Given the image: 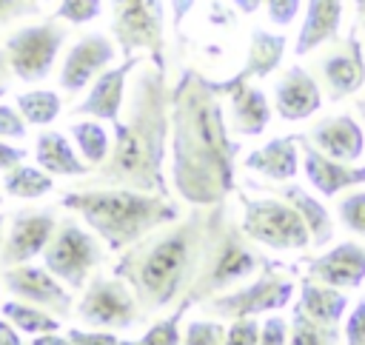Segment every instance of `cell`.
<instances>
[{
	"label": "cell",
	"instance_id": "6da1fadb",
	"mask_svg": "<svg viewBox=\"0 0 365 345\" xmlns=\"http://www.w3.org/2000/svg\"><path fill=\"white\" fill-rule=\"evenodd\" d=\"M240 143L231 137L220 94L197 68H182L171 86V182L194 208L225 202L237 188Z\"/></svg>",
	"mask_w": 365,
	"mask_h": 345
},
{
	"label": "cell",
	"instance_id": "7a4b0ae2",
	"mask_svg": "<svg viewBox=\"0 0 365 345\" xmlns=\"http://www.w3.org/2000/svg\"><path fill=\"white\" fill-rule=\"evenodd\" d=\"M171 134V88L165 71L143 60L128 83L125 120L111 123V151L94 174V185L131 188L171 197L165 182V151Z\"/></svg>",
	"mask_w": 365,
	"mask_h": 345
},
{
	"label": "cell",
	"instance_id": "3957f363",
	"mask_svg": "<svg viewBox=\"0 0 365 345\" xmlns=\"http://www.w3.org/2000/svg\"><path fill=\"white\" fill-rule=\"evenodd\" d=\"M205 228L208 208L191 211L145 234L114 262V277L128 282L145 316L188 299L202 265Z\"/></svg>",
	"mask_w": 365,
	"mask_h": 345
},
{
	"label": "cell",
	"instance_id": "277c9868",
	"mask_svg": "<svg viewBox=\"0 0 365 345\" xmlns=\"http://www.w3.org/2000/svg\"><path fill=\"white\" fill-rule=\"evenodd\" d=\"M60 205L80 214L83 222L111 248L125 251L128 245L140 242L145 234L177 222L182 217L180 205L171 197L143 194L131 188H106V185H86L77 191H66Z\"/></svg>",
	"mask_w": 365,
	"mask_h": 345
},
{
	"label": "cell",
	"instance_id": "5b68a950",
	"mask_svg": "<svg viewBox=\"0 0 365 345\" xmlns=\"http://www.w3.org/2000/svg\"><path fill=\"white\" fill-rule=\"evenodd\" d=\"M265 257H259L257 242H251L240 222L231 220L225 202L208 208V228H205V251H202V265L200 277L188 294L194 305L231 291L240 279L259 274L265 268Z\"/></svg>",
	"mask_w": 365,
	"mask_h": 345
},
{
	"label": "cell",
	"instance_id": "8992f818",
	"mask_svg": "<svg viewBox=\"0 0 365 345\" xmlns=\"http://www.w3.org/2000/svg\"><path fill=\"white\" fill-rule=\"evenodd\" d=\"M294 291H297V282L291 279L288 268L282 262L268 259L254 282H248L242 288H231L225 294H217L200 305L214 319H242V316L282 311L285 305H291Z\"/></svg>",
	"mask_w": 365,
	"mask_h": 345
},
{
	"label": "cell",
	"instance_id": "52a82bcc",
	"mask_svg": "<svg viewBox=\"0 0 365 345\" xmlns=\"http://www.w3.org/2000/svg\"><path fill=\"white\" fill-rule=\"evenodd\" d=\"M240 202H242L240 228L251 242L265 245L271 251H302L311 245L308 225L288 200L277 194L271 197L240 194Z\"/></svg>",
	"mask_w": 365,
	"mask_h": 345
},
{
	"label": "cell",
	"instance_id": "ba28073f",
	"mask_svg": "<svg viewBox=\"0 0 365 345\" xmlns=\"http://www.w3.org/2000/svg\"><path fill=\"white\" fill-rule=\"evenodd\" d=\"M111 34L125 57L143 51L165 71V9L163 0H111Z\"/></svg>",
	"mask_w": 365,
	"mask_h": 345
},
{
	"label": "cell",
	"instance_id": "9c48e42d",
	"mask_svg": "<svg viewBox=\"0 0 365 345\" xmlns=\"http://www.w3.org/2000/svg\"><path fill=\"white\" fill-rule=\"evenodd\" d=\"M103 262V248L97 234L83 228L77 220H60L54 237L43 251V265L68 288L80 291L91 279V271Z\"/></svg>",
	"mask_w": 365,
	"mask_h": 345
},
{
	"label": "cell",
	"instance_id": "30bf717a",
	"mask_svg": "<svg viewBox=\"0 0 365 345\" xmlns=\"http://www.w3.org/2000/svg\"><path fill=\"white\" fill-rule=\"evenodd\" d=\"M68 37V29L60 20H43V23H29L11 31L3 43L11 71L23 83H40L51 74L54 60Z\"/></svg>",
	"mask_w": 365,
	"mask_h": 345
},
{
	"label": "cell",
	"instance_id": "8fae6325",
	"mask_svg": "<svg viewBox=\"0 0 365 345\" xmlns=\"http://www.w3.org/2000/svg\"><path fill=\"white\" fill-rule=\"evenodd\" d=\"M74 314L100 331H123L134 328L145 314L140 308V299L120 277H91L83 288V297L74 308Z\"/></svg>",
	"mask_w": 365,
	"mask_h": 345
},
{
	"label": "cell",
	"instance_id": "7c38bea8",
	"mask_svg": "<svg viewBox=\"0 0 365 345\" xmlns=\"http://www.w3.org/2000/svg\"><path fill=\"white\" fill-rule=\"evenodd\" d=\"M0 279H3V288L14 299L37 305V308H43L60 319L74 314V299H71L68 288L46 265H31V262L11 265V268H3Z\"/></svg>",
	"mask_w": 365,
	"mask_h": 345
},
{
	"label": "cell",
	"instance_id": "4fadbf2b",
	"mask_svg": "<svg viewBox=\"0 0 365 345\" xmlns=\"http://www.w3.org/2000/svg\"><path fill=\"white\" fill-rule=\"evenodd\" d=\"M117 43L103 34V31H91V34H83L63 57V66H60V74H57V83L63 91L68 94H80L83 88H88L106 68H111L114 57H117Z\"/></svg>",
	"mask_w": 365,
	"mask_h": 345
},
{
	"label": "cell",
	"instance_id": "5bb4252c",
	"mask_svg": "<svg viewBox=\"0 0 365 345\" xmlns=\"http://www.w3.org/2000/svg\"><path fill=\"white\" fill-rule=\"evenodd\" d=\"M319 80L331 103H339L351 94H356L365 86V54L362 43L356 37V29L348 31L342 43H336L331 51H325L317 63Z\"/></svg>",
	"mask_w": 365,
	"mask_h": 345
},
{
	"label": "cell",
	"instance_id": "9a60e30c",
	"mask_svg": "<svg viewBox=\"0 0 365 345\" xmlns=\"http://www.w3.org/2000/svg\"><path fill=\"white\" fill-rule=\"evenodd\" d=\"M148 60L145 54H134V57H125L120 66H111L106 68L86 91V97L71 105V117H94V120H120L123 114V103H125V83L131 80L134 68Z\"/></svg>",
	"mask_w": 365,
	"mask_h": 345
},
{
	"label": "cell",
	"instance_id": "2e32d148",
	"mask_svg": "<svg viewBox=\"0 0 365 345\" xmlns=\"http://www.w3.org/2000/svg\"><path fill=\"white\" fill-rule=\"evenodd\" d=\"M57 217L51 208L43 211H17L11 217V228L6 231V242L0 248V268L31 262L34 257H43L48 240L54 237Z\"/></svg>",
	"mask_w": 365,
	"mask_h": 345
},
{
	"label": "cell",
	"instance_id": "e0dca14e",
	"mask_svg": "<svg viewBox=\"0 0 365 345\" xmlns=\"http://www.w3.org/2000/svg\"><path fill=\"white\" fill-rule=\"evenodd\" d=\"M288 48V37L282 31H268V29H254L248 37V51H245V63L237 74L225 77V80H208L211 91L225 97L228 88L240 86V83H251V80H262L271 71L279 68L282 57Z\"/></svg>",
	"mask_w": 365,
	"mask_h": 345
},
{
	"label": "cell",
	"instance_id": "ac0fdd59",
	"mask_svg": "<svg viewBox=\"0 0 365 345\" xmlns=\"http://www.w3.org/2000/svg\"><path fill=\"white\" fill-rule=\"evenodd\" d=\"M299 163H302V174L308 177L311 188L325 200L336 197L342 188L365 185V165L331 160L319 148H314L305 137H299Z\"/></svg>",
	"mask_w": 365,
	"mask_h": 345
},
{
	"label": "cell",
	"instance_id": "d6986e66",
	"mask_svg": "<svg viewBox=\"0 0 365 345\" xmlns=\"http://www.w3.org/2000/svg\"><path fill=\"white\" fill-rule=\"evenodd\" d=\"M319 105H322V88L317 77L302 66H291L274 83V111L285 123L308 120L319 111Z\"/></svg>",
	"mask_w": 365,
	"mask_h": 345
},
{
	"label": "cell",
	"instance_id": "ffe728a7",
	"mask_svg": "<svg viewBox=\"0 0 365 345\" xmlns=\"http://www.w3.org/2000/svg\"><path fill=\"white\" fill-rule=\"evenodd\" d=\"M305 140L339 163H356L365 154V128L351 114H334L314 123Z\"/></svg>",
	"mask_w": 365,
	"mask_h": 345
},
{
	"label": "cell",
	"instance_id": "44dd1931",
	"mask_svg": "<svg viewBox=\"0 0 365 345\" xmlns=\"http://www.w3.org/2000/svg\"><path fill=\"white\" fill-rule=\"evenodd\" d=\"M308 277L342 291L359 288L365 279V245L354 240L336 242L334 248H328L325 254L308 262Z\"/></svg>",
	"mask_w": 365,
	"mask_h": 345
},
{
	"label": "cell",
	"instance_id": "7402d4cb",
	"mask_svg": "<svg viewBox=\"0 0 365 345\" xmlns=\"http://www.w3.org/2000/svg\"><path fill=\"white\" fill-rule=\"evenodd\" d=\"M228 97V125L237 137H257L268 128L274 105L268 94L254 83H240L225 91Z\"/></svg>",
	"mask_w": 365,
	"mask_h": 345
},
{
	"label": "cell",
	"instance_id": "603a6c76",
	"mask_svg": "<svg viewBox=\"0 0 365 345\" xmlns=\"http://www.w3.org/2000/svg\"><path fill=\"white\" fill-rule=\"evenodd\" d=\"M245 168L271 180V182H291L299 171V137H274L265 145L254 148L245 157Z\"/></svg>",
	"mask_w": 365,
	"mask_h": 345
},
{
	"label": "cell",
	"instance_id": "cb8c5ba5",
	"mask_svg": "<svg viewBox=\"0 0 365 345\" xmlns=\"http://www.w3.org/2000/svg\"><path fill=\"white\" fill-rule=\"evenodd\" d=\"M342 26V0H308L302 26L294 40V54L305 57L325 43H334Z\"/></svg>",
	"mask_w": 365,
	"mask_h": 345
},
{
	"label": "cell",
	"instance_id": "d4e9b609",
	"mask_svg": "<svg viewBox=\"0 0 365 345\" xmlns=\"http://www.w3.org/2000/svg\"><path fill=\"white\" fill-rule=\"evenodd\" d=\"M34 160L51 177H86L91 171L63 131H40L34 140Z\"/></svg>",
	"mask_w": 365,
	"mask_h": 345
},
{
	"label": "cell",
	"instance_id": "484cf974",
	"mask_svg": "<svg viewBox=\"0 0 365 345\" xmlns=\"http://www.w3.org/2000/svg\"><path fill=\"white\" fill-rule=\"evenodd\" d=\"M271 191H274L277 197L288 200V202L299 211V217H302L305 225H308V234H311V245H314V248H322V245H328V242L334 240V217H331V211L322 205L319 197L308 194L302 185H294V182H282L279 188H271Z\"/></svg>",
	"mask_w": 365,
	"mask_h": 345
},
{
	"label": "cell",
	"instance_id": "4316f807",
	"mask_svg": "<svg viewBox=\"0 0 365 345\" xmlns=\"http://www.w3.org/2000/svg\"><path fill=\"white\" fill-rule=\"evenodd\" d=\"M297 291H299V299L297 305L317 322L322 325H336L348 308V297L342 288H334V285H325L314 277H302L297 282Z\"/></svg>",
	"mask_w": 365,
	"mask_h": 345
},
{
	"label": "cell",
	"instance_id": "83f0119b",
	"mask_svg": "<svg viewBox=\"0 0 365 345\" xmlns=\"http://www.w3.org/2000/svg\"><path fill=\"white\" fill-rule=\"evenodd\" d=\"M68 137L77 148V154L88 163V165H103L108 151H111V134L103 123L97 120H74L68 125Z\"/></svg>",
	"mask_w": 365,
	"mask_h": 345
},
{
	"label": "cell",
	"instance_id": "f1b7e54d",
	"mask_svg": "<svg viewBox=\"0 0 365 345\" xmlns=\"http://www.w3.org/2000/svg\"><path fill=\"white\" fill-rule=\"evenodd\" d=\"M3 188L14 200H40L54 188V177L48 171H43L40 165L34 168V165H23L20 163V165L6 171Z\"/></svg>",
	"mask_w": 365,
	"mask_h": 345
},
{
	"label": "cell",
	"instance_id": "f546056e",
	"mask_svg": "<svg viewBox=\"0 0 365 345\" xmlns=\"http://www.w3.org/2000/svg\"><path fill=\"white\" fill-rule=\"evenodd\" d=\"M3 316L26 336H40V334H54L60 331V316L37 308V305H29V302H17V299H9L0 305Z\"/></svg>",
	"mask_w": 365,
	"mask_h": 345
},
{
	"label": "cell",
	"instance_id": "4dcf8cb0",
	"mask_svg": "<svg viewBox=\"0 0 365 345\" xmlns=\"http://www.w3.org/2000/svg\"><path fill=\"white\" fill-rule=\"evenodd\" d=\"M14 105L20 108L23 120L29 125H48L57 120V114L63 111V100L57 91L51 88H31V91H23L17 94Z\"/></svg>",
	"mask_w": 365,
	"mask_h": 345
},
{
	"label": "cell",
	"instance_id": "1f68e13d",
	"mask_svg": "<svg viewBox=\"0 0 365 345\" xmlns=\"http://www.w3.org/2000/svg\"><path fill=\"white\" fill-rule=\"evenodd\" d=\"M339 336L336 325H322L311 319L297 302L291 308V322H288V345H334Z\"/></svg>",
	"mask_w": 365,
	"mask_h": 345
},
{
	"label": "cell",
	"instance_id": "d6a6232c",
	"mask_svg": "<svg viewBox=\"0 0 365 345\" xmlns=\"http://www.w3.org/2000/svg\"><path fill=\"white\" fill-rule=\"evenodd\" d=\"M191 305H194L191 299L177 302V308H174V314H171V316H165V319L154 322V325L140 336V345H180V342H182L180 319L185 316V311H188Z\"/></svg>",
	"mask_w": 365,
	"mask_h": 345
},
{
	"label": "cell",
	"instance_id": "836d02e7",
	"mask_svg": "<svg viewBox=\"0 0 365 345\" xmlns=\"http://www.w3.org/2000/svg\"><path fill=\"white\" fill-rule=\"evenodd\" d=\"M103 14V0H60L54 9V20L83 26Z\"/></svg>",
	"mask_w": 365,
	"mask_h": 345
},
{
	"label": "cell",
	"instance_id": "e575fe53",
	"mask_svg": "<svg viewBox=\"0 0 365 345\" xmlns=\"http://www.w3.org/2000/svg\"><path fill=\"white\" fill-rule=\"evenodd\" d=\"M336 214L342 220V225L354 234L365 237V191H348L339 197L336 202Z\"/></svg>",
	"mask_w": 365,
	"mask_h": 345
},
{
	"label": "cell",
	"instance_id": "d590c367",
	"mask_svg": "<svg viewBox=\"0 0 365 345\" xmlns=\"http://www.w3.org/2000/svg\"><path fill=\"white\" fill-rule=\"evenodd\" d=\"M225 342V325L220 319H191L182 331L180 345H222Z\"/></svg>",
	"mask_w": 365,
	"mask_h": 345
},
{
	"label": "cell",
	"instance_id": "8d00e7d4",
	"mask_svg": "<svg viewBox=\"0 0 365 345\" xmlns=\"http://www.w3.org/2000/svg\"><path fill=\"white\" fill-rule=\"evenodd\" d=\"M259 328H262V322H257V316L231 319V325L225 328L222 345H259Z\"/></svg>",
	"mask_w": 365,
	"mask_h": 345
},
{
	"label": "cell",
	"instance_id": "74e56055",
	"mask_svg": "<svg viewBox=\"0 0 365 345\" xmlns=\"http://www.w3.org/2000/svg\"><path fill=\"white\" fill-rule=\"evenodd\" d=\"M29 131V123L23 120L17 105L0 103V140H23Z\"/></svg>",
	"mask_w": 365,
	"mask_h": 345
},
{
	"label": "cell",
	"instance_id": "f35d334b",
	"mask_svg": "<svg viewBox=\"0 0 365 345\" xmlns=\"http://www.w3.org/2000/svg\"><path fill=\"white\" fill-rule=\"evenodd\" d=\"M299 9H302V0H265V14H268V20H271L274 26H279V29L291 26V23L297 20Z\"/></svg>",
	"mask_w": 365,
	"mask_h": 345
},
{
	"label": "cell",
	"instance_id": "ab89813d",
	"mask_svg": "<svg viewBox=\"0 0 365 345\" xmlns=\"http://www.w3.org/2000/svg\"><path fill=\"white\" fill-rule=\"evenodd\" d=\"M259 345H288V319L282 314H268L262 319Z\"/></svg>",
	"mask_w": 365,
	"mask_h": 345
},
{
	"label": "cell",
	"instance_id": "60d3db41",
	"mask_svg": "<svg viewBox=\"0 0 365 345\" xmlns=\"http://www.w3.org/2000/svg\"><path fill=\"white\" fill-rule=\"evenodd\" d=\"M342 336H345V345H365V297L356 299L354 311L348 314Z\"/></svg>",
	"mask_w": 365,
	"mask_h": 345
},
{
	"label": "cell",
	"instance_id": "b9f144b4",
	"mask_svg": "<svg viewBox=\"0 0 365 345\" xmlns=\"http://www.w3.org/2000/svg\"><path fill=\"white\" fill-rule=\"evenodd\" d=\"M68 339L74 345H117V331H100V328H68Z\"/></svg>",
	"mask_w": 365,
	"mask_h": 345
},
{
	"label": "cell",
	"instance_id": "7bdbcfd3",
	"mask_svg": "<svg viewBox=\"0 0 365 345\" xmlns=\"http://www.w3.org/2000/svg\"><path fill=\"white\" fill-rule=\"evenodd\" d=\"M37 0H0V26L37 14Z\"/></svg>",
	"mask_w": 365,
	"mask_h": 345
},
{
	"label": "cell",
	"instance_id": "ee69618b",
	"mask_svg": "<svg viewBox=\"0 0 365 345\" xmlns=\"http://www.w3.org/2000/svg\"><path fill=\"white\" fill-rule=\"evenodd\" d=\"M26 157H29L26 148H20V145H9V143L0 140V171H9V168H14V165H20Z\"/></svg>",
	"mask_w": 365,
	"mask_h": 345
},
{
	"label": "cell",
	"instance_id": "f6af8a7d",
	"mask_svg": "<svg viewBox=\"0 0 365 345\" xmlns=\"http://www.w3.org/2000/svg\"><path fill=\"white\" fill-rule=\"evenodd\" d=\"M171 3V29L180 34V29H182V20L194 11V6H197V0H168Z\"/></svg>",
	"mask_w": 365,
	"mask_h": 345
},
{
	"label": "cell",
	"instance_id": "bcb514c9",
	"mask_svg": "<svg viewBox=\"0 0 365 345\" xmlns=\"http://www.w3.org/2000/svg\"><path fill=\"white\" fill-rule=\"evenodd\" d=\"M0 345H26V342L20 339V331H17L6 316H0Z\"/></svg>",
	"mask_w": 365,
	"mask_h": 345
},
{
	"label": "cell",
	"instance_id": "7dc6e473",
	"mask_svg": "<svg viewBox=\"0 0 365 345\" xmlns=\"http://www.w3.org/2000/svg\"><path fill=\"white\" fill-rule=\"evenodd\" d=\"M11 63H9V54H6V48H0V97H6V91H9V86H11Z\"/></svg>",
	"mask_w": 365,
	"mask_h": 345
},
{
	"label": "cell",
	"instance_id": "c3c4849f",
	"mask_svg": "<svg viewBox=\"0 0 365 345\" xmlns=\"http://www.w3.org/2000/svg\"><path fill=\"white\" fill-rule=\"evenodd\" d=\"M31 345H74V342L68 339V334L54 331V334H40V336H31Z\"/></svg>",
	"mask_w": 365,
	"mask_h": 345
},
{
	"label": "cell",
	"instance_id": "681fc988",
	"mask_svg": "<svg viewBox=\"0 0 365 345\" xmlns=\"http://www.w3.org/2000/svg\"><path fill=\"white\" fill-rule=\"evenodd\" d=\"M231 3H234V9L240 14H257L259 6H262V0H231Z\"/></svg>",
	"mask_w": 365,
	"mask_h": 345
},
{
	"label": "cell",
	"instance_id": "f907efd6",
	"mask_svg": "<svg viewBox=\"0 0 365 345\" xmlns=\"http://www.w3.org/2000/svg\"><path fill=\"white\" fill-rule=\"evenodd\" d=\"M356 17H359V26L365 31V0H356Z\"/></svg>",
	"mask_w": 365,
	"mask_h": 345
},
{
	"label": "cell",
	"instance_id": "816d5d0a",
	"mask_svg": "<svg viewBox=\"0 0 365 345\" xmlns=\"http://www.w3.org/2000/svg\"><path fill=\"white\" fill-rule=\"evenodd\" d=\"M356 114H359V120L365 123V94H362V97L356 100Z\"/></svg>",
	"mask_w": 365,
	"mask_h": 345
},
{
	"label": "cell",
	"instance_id": "f5cc1de1",
	"mask_svg": "<svg viewBox=\"0 0 365 345\" xmlns=\"http://www.w3.org/2000/svg\"><path fill=\"white\" fill-rule=\"evenodd\" d=\"M6 242V214H0V248Z\"/></svg>",
	"mask_w": 365,
	"mask_h": 345
},
{
	"label": "cell",
	"instance_id": "db71d44e",
	"mask_svg": "<svg viewBox=\"0 0 365 345\" xmlns=\"http://www.w3.org/2000/svg\"><path fill=\"white\" fill-rule=\"evenodd\" d=\"M117 345H140V339H120Z\"/></svg>",
	"mask_w": 365,
	"mask_h": 345
},
{
	"label": "cell",
	"instance_id": "11a10c76",
	"mask_svg": "<svg viewBox=\"0 0 365 345\" xmlns=\"http://www.w3.org/2000/svg\"><path fill=\"white\" fill-rule=\"evenodd\" d=\"M0 202H3V197H0Z\"/></svg>",
	"mask_w": 365,
	"mask_h": 345
},
{
	"label": "cell",
	"instance_id": "9f6ffc18",
	"mask_svg": "<svg viewBox=\"0 0 365 345\" xmlns=\"http://www.w3.org/2000/svg\"><path fill=\"white\" fill-rule=\"evenodd\" d=\"M37 3H43V0H37Z\"/></svg>",
	"mask_w": 365,
	"mask_h": 345
}]
</instances>
